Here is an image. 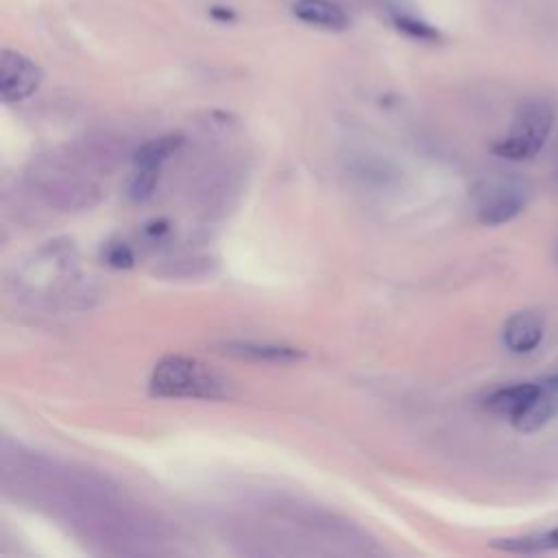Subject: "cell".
Wrapping results in <instances>:
<instances>
[{
    "instance_id": "cell-10",
    "label": "cell",
    "mask_w": 558,
    "mask_h": 558,
    "mask_svg": "<svg viewBox=\"0 0 558 558\" xmlns=\"http://www.w3.org/2000/svg\"><path fill=\"white\" fill-rule=\"evenodd\" d=\"M490 547L510 551V554H541V551H554L558 549V525L551 530H541L532 534L521 536H508V538H495Z\"/></svg>"
},
{
    "instance_id": "cell-11",
    "label": "cell",
    "mask_w": 558,
    "mask_h": 558,
    "mask_svg": "<svg viewBox=\"0 0 558 558\" xmlns=\"http://www.w3.org/2000/svg\"><path fill=\"white\" fill-rule=\"evenodd\" d=\"M181 146V135H161L155 140L144 142L133 153V166L137 168H153L159 170L161 163Z\"/></svg>"
},
{
    "instance_id": "cell-1",
    "label": "cell",
    "mask_w": 558,
    "mask_h": 558,
    "mask_svg": "<svg viewBox=\"0 0 558 558\" xmlns=\"http://www.w3.org/2000/svg\"><path fill=\"white\" fill-rule=\"evenodd\" d=\"M225 381L209 371L205 364L183 357L168 355L153 368L150 390L159 397H187V399H220L225 397Z\"/></svg>"
},
{
    "instance_id": "cell-12",
    "label": "cell",
    "mask_w": 558,
    "mask_h": 558,
    "mask_svg": "<svg viewBox=\"0 0 558 558\" xmlns=\"http://www.w3.org/2000/svg\"><path fill=\"white\" fill-rule=\"evenodd\" d=\"M157 181H159V170L133 166V172L129 177V187H126L129 196L133 201H146L155 192Z\"/></svg>"
},
{
    "instance_id": "cell-8",
    "label": "cell",
    "mask_w": 558,
    "mask_h": 558,
    "mask_svg": "<svg viewBox=\"0 0 558 558\" xmlns=\"http://www.w3.org/2000/svg\"><path fill=\"white\" fill-rule=\"evenodd\" d=\"M292 13L303 24L325 31H344L349 26L344 9L331 0H296L292 4Z\"/></svg>"
},
{
    "instance_id": "cell-4",
    "label": "cell",
    "mask_w": 558,
    "mask_h": 558,
    "mask_svg": "<svg viewBox=\"0 0 558 558\" xmlns=\"http://www.w3.org/2000/svg\"><path fill=\"white\" fill-rule=\"evenodd\" d=\"M41 68L26 54L4 48L0 57V94L4 102L26 100L41 85Z\"/></svg>"
},
{
    "instance_id": "cell-5",
    "label": "cell",
    "mask_w": 558,
    "mask_h": 558,
    "mask_svg": "<svg viewBox=\"0 0 558 558\" xmlns=\"http://www.w3.org/2000/svg\"><path fill=\"white\" fill-rule=\"evenodd\" d=\"M541 388L532 403L512 421L514 429L521 434H532L545 427L558 416V373L538 381Z\"/></svg>"
},
{
    "instance_id": "cell-3",
    "label": "cell",
    "mask_w": 558,
    "mask_h": 558,
    "mask_svg": "<svg viewBox=\"0 0 558 558\" xmlns=\"http://www.w3.org/2000/svg\"><path fill=\"white\" fill-rule=\"evenodd\" d=\"M473 205L477 220L488 227H497L517 218L525 205L527 185L510 174H488L473 185Z\"/></svg>"
},
{
    "instance_id": "cell-13",
    "label": "cell",
    "mask_w": 558,
    "mask_h": 558,
    "mask_svg": "<svg viewBox=\"0 0 558 558\" xmlns=\"http://www.w3.org/2000/svg\"><path fill=\"white\" fill-rule=\"evenodd\" d=\"M105 262L113 268H129L133 266V253L126 244H109L105 251Z\"/></svg>"
},
{
    "instance_id": "cell-7",
    "label": "cell",
    "mask_w": 558,
    "mask_h": 558,
    "mask_svg": "<svg viewBox=\"0 0 558 558\" xmlns=\"http://www.w3.org/2000/svg\"><path fill=\"white\" fill-rule=\"evenodd\" d=\"M541 384L538 381H523V384H512V386H504L497 388L495 392H490L484 401V405L499 416H508L510 421H514L536 397Z\"/></svg>"
},
{
    "instance_id": "cell-14",
    "label": "cell",
    "mask_w": 558,
    "mask_h": 558,
    "mask_svg": "<svg viewBox=\"0 0 558 558\" xmlns=\"http://www.w3.org/2000/svg\"><path fill=\"white\" fill-rule=\"evenodd\" d=\"M397 24H399L401 31H405L408 35H412V37H416V39H436V37H438V33H436L432 26H427V24H423V22H416V20L399 17Z\"/></svg>"
},
{
    "instance_id": "cell-9",
    "label": "cell",
    "mask_w": 558,
    "mask_h": 558,
    "mask_svg": "<svg viewBox=\"0 0 558 558\" xmlns=\"http://www.w3.org/2000/svg\"><path fill=\"white\" fill-rule=\"evenodd\" d=\"M225 351L238 357H248V360H257V362H279V364H288L299 360L303 353L294 347H286V344H268V342H227Z\"/></svg>"
},
{
    "instance_id": "cell-2",
    "label": "cell",
    "mask_w": 558,
    "mask_h": 558,
    "mask_svg": "<svg viewBox=\"0 0 558 558\" xmlns=\"http://www.w3.org/2000/svg\"><path fill=\"white\" fill-rule=\"evenodd\" d=\"M554 126V107L543 98L523 102L506 135L493 142L490 150L508 161L534 159L545 146L547 135Z\"/></svg>"
},
{
    "instance_id": "cell-6",
    "label": "cell",
    "mask_w": 558,
    "mask_h": 558,
    "mask_svg": "<svg viewBox=\"0 0 558 558\" xmlns=\"http://www.w3.org/2000/svg\"><path fill=\"white\" fill-rule=\"evenodd\" d=\"M543 331H545V320L538 312L534 310H523L512 314L501 331V340L506 344L508 351L512 353H530L534 351L541 340H543Z\"/></svg>"
}]
</instances>
